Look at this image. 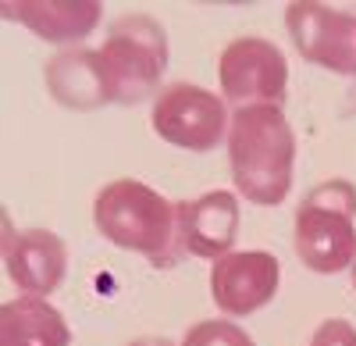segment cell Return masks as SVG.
Segmentation results:
<instances>
[{"mask_svg":"<svg viewBox=\"0 0 356 346\" xmlns=\"http://www.w3.org/2000/svg\"><path fill=\"white\" fill-rule=\"evenodd\" d=\"M129 346H175V343H168V339H157V336H146V339H136V343H129Z\"/></svg>","mask_w":356,"mask_h":346,"instance_id":"16","label":"cell"},{"mask_svg":"<svg viewBox=\"0 0 356 346\" xmlns=\"http://www.w3.org/2000/svg\"><path fill=\"white\" fill-rule=\"evenodd\" d=\"M221 97L235 107L271 104L282 107L289 90V61L285 54L264 36H235L218 57Z\"/></svg>","mask_w":356,"mask_h":346,"instance_id":"6","label":"cell"},{"mask_svg":"<svg viewBox=\"0 0 356 346\" xmlns=\"http://www.w3.org/2000/svg\"><path fill=\"white\" fill-rule=\"evenodd\" d=\"M4 272L22 297H50L68 272V246L50 228H25L4 236Z\"/></svg>","mask_w":356,"mask_h":346,"instance_id":"10","label":"cell"},{"mask_svg":"<svg viewBox=\"0 0 356 346\" xmlns=\"http://www.w3.org/2000/svg\"><path fill=\"white\" fill-rule=\"evenodd\" d=\"M43 82H47L50 97L68 111H97V107L111 104L100 50L68 47L61 54H54L43 65Z\"/></svg>","mask_w":356,"mask_h":346,"instance_id":"11","label":"cell"},{"mask_svg":"<svg viewBox=\"0 0 356 346\" xmlns=\"http://www.w3.org/2000/svg\"><path fill=\"white\" fill-rule=\"evenodd\" d=\"M282 285V265L267 250H232L211 265V300L225 318H250Z\"/></svg>","mask_w":356,"mask_h":346,"instance_id":"8","label":"cell"},{"mask_svg":"<svg viewBox=\"0 0 356 346\" xmlns=\"http://www.w3.org/2000/svg\"><path fill=\"white\" fill-rule=\"evenodd\" d=\"M228 164L235 193L257 207H278L292 189L296 132L282 107H235L228 125Z\"/></svg>","mask_w":356,"mask_h":346,"instance_id":"1","label":"cell"},{"mask_svg":"<svg viewBox=\"0 0 356 346\" xmlns=\"http://www.w3.org/2000/svg\"><path fill=\"white\" fill-rule=\"evenodd\" d=\"M100 61L107 72L111 104L132 107L150 93H161V79L168 68L164 25L146 11L114 18L107 29V40L100 47Z\"/></svg>","mask_w":356,"mask_h":346,"instance_id":"4","label":"cell"},{"mask_svg":"<svg viewBox=\"0 0 356 346\" xmlns=\"http://www.w3.org/2000/svg\"><path fill=\"white\" fill-rule=\"evenodd\" d=\"M292 243L317 275H335L356 257V186L346 179L317 182L296 207Z\"/></svg>","mask_w":356,"mask_h":346,"instance_id":"3","label":"cell"},{"mask_svg":"<svg viewBox=\"0 0 356 346\" xmlns=\"http://www.w3.org/2000/svg\"><path fill=\"white\" fill-rule=\"evenodd\" d=\"M150 125L168 147L207 154L221 147V139H228L232 111L214 90H203L193 82H168L154 97Z\"/></svg>","mask_w":356,"mask_h":346,"instance_id":"5","label":"cell"},{"mask_svg":"<svg viewBox=\"0 0 356 346\" xmlns=\"http://www.w3.org/2000/svg\"><path fill=\"white\" fill-rule=\"evenodd\" d=\"M239 239V196L228 189H211L200 200H178V250L221 261Z\"/></svg>","mask_w":356,"mask_h":346,"instance_id":"9","label":"cell"},{"mask_svg":"<svg viewBox=\"0 0 356 346\" xmlns=\"http://www.w3.org/2000/svg\"><path fill=\"white\" fill-rule=\"evenodd\" d=\"M285 29L296 54L307 57L310 65L335 72V75H356V15L339 11L314 0H296L285 8Z\"/></svg>","mask_w":356,"mask_h":346,"instance_id":"7","label":"cell"},{"mask_svg":"<svg viewBox=\"0 0 356 346\" xmlns=\"http://www.w3.org/2000/svg\"><path fill=\"white\" fill-rule=\"evenodd\" d=\"M4 18L22 22L29 33H36L47 43H82L89 33H97L104 8L97 0H22L4 4Z\"/></svg>","mask_w":356,"mask_h":346,"instance_id":"12","label":"cell"},{"mask_svg":"<svg viewBox=\"0 0 356 346\" xmlns=\"http://www.w3.org/2000/svg\"><path fill=\"white\" fill-rule=\"evenodd\" d=\"M349 272H353V290H356V257H353V265H349Z\"/></svg>","mask_w":356,"mask_h":346,"instance_id":"17","label":"cell"},{"mask_svg":"<svg viewBox=\"0 0 356 346\" xmlns=\"http://www.w3.org/2000/svg\"><path fill=\"white\" fill-rule=\"evenodd\" d=\"M178 346H257L253 336L246 329H239L235 322H225V318H207V322H196Z\"/></svg>","mask_w":356,"mask_h":346,"instance_id":"14","label":"cell"},{"mask_svg":"<svg viewBox=\"0 0 356 346\" xmlns=\"http://www.w3.org/2000/svg\"><path fill=\"white\" fill-rule=\"evenodd\" d=\"M0 346H72V329L50 300L15 297L0 307Z\"/></svg>","mask_w":356,"mask_h":346,"instance_id":"13","label":"cell"},{"mask_svg":"<svg viewBox=\"0 0 356 346\" xmlns=\"http://www.w3.org/2000/svg\"><path fill=\"white\" fill-rule=\"evenodd\" d=\"M310 346H356V329L346 318H328L310 336Z\"/></svg>","mask_w":356,"mask_h":346,"instance_id":"15","label":"cell"},{"mask_svg":"<svg viewBox=\"0 0 356 346\" xmlns=\"http://www.w3.org/2000/svg\"><path fill=\"white\" fill-rule=\"evenodd\" d=\"M97 233L132 253L164 265L178 253V204L139 179H114L93 200Z\"/></svg>","mask_w":356,"mask_h":346,"instance_id":"2","label":"cell"}]
</instances>
